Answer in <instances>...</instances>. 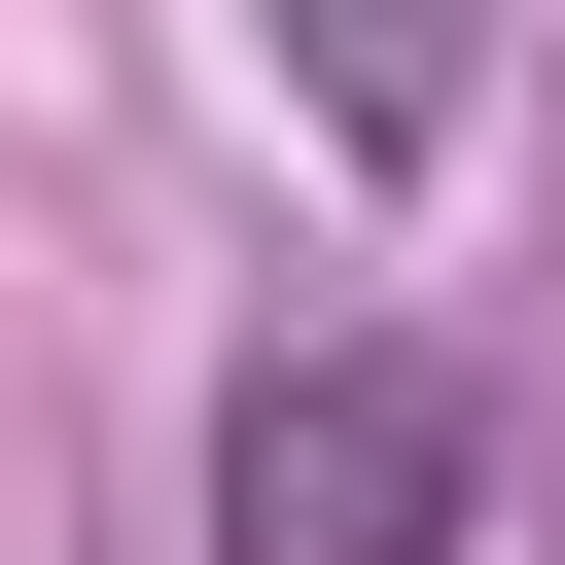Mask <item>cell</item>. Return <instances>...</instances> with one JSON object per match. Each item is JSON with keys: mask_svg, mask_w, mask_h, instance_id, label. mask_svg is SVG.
Segmentation results:
<instances>
[{"mask_svg": "<svg viewBox=\"0 0 565 565\" xmlns=\"http://www.w3.org/2000/svg\"><path fill=\"white\" fill-rule=\"evenodd\" d=\"M459 494H494V388L388 318L247 353V424H212V565H459Z\"/></svg>", "mask_w": 565, "mask_h": 565, "instance_id": "6da1fadb", "label": "cell"}, {"mask_svg": "<svg viewBox=\"0 0 565 565\" xmlns=\"http://www.w3.org/2000/svg\"><path fill=\"white\" fill-rule=\"evenodd\" d=\"M459 71H494V0H282V106H318L353 177H424V141H459Z\"/></svg>", "mask_w": 565, "mask_h": 565, "instance_id": "7a4b0ae2", "label": "cell"}]
</instances>
